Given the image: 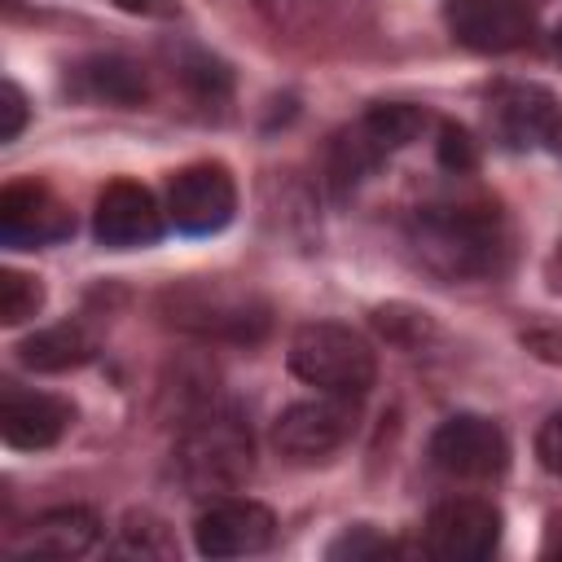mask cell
<instances>
[{
  "instance_id": "6da1fadb",
  "label": "cell",
  "mask_w": 562,
  "mask_h": 562,
  "mask_svg": "<svg viewBox=\"0 0 562 562\" xmlns=\"http://www.w3.org/2000/svg\"><path fill=\"white\" fill-rule=\"evenodd\" d=\"M408 250L439 281H479L501 272L509 233L492 202H430L408 220Z\"/></svg>"
},
{
  "instance_id": "7a4b0ae2",
  "label": "cell",
  "mask_w": 562,
  "mask_h": 562,
  "mask_svg": "<svg viewBox=\"0 0 562 562\" xmlns=\"http://www.w3.org/2000/svg\"><path fill=\"white\" fill-rule=\"evenodd\" d=\"M158 312L180 334H193L202 342H237V347L259 342L272 325L263 294H255L250 285H233L224 277L167 285L158 294Z\"/></svg>"
},
{
  "instance_id": "3957f363",
  "label": "cell",
  "mask_w": 562,
  "mask_h": 562,
  "mask_svg": "<svg viewBox=\"0 0 562 562\" xmlns=\"http://www.w3.org/2000/svg\"><path fill=\"white\" fill-rule=\"evenodd\" d=\"M255 443L250 426L233 408H206L193 422H184V435L176 443V474L193 496H224L237 492L250 479Z\"/></svg>"
},
{
  "instance_id": "277c9868",
  "label": "cell",
  "mask_w": 562,
  "mask_h": 562,
  "mask_svg": "<svg viewBox=\"0 0 562 562\" xmlns=\"http://www.w3.org/2000/svg\"><path fill=\"white\" fill-rule=\"evenodd\" d=\"M290 369L307 386H316L325 395H342V400L369 395V386L378 378L373 347L351 325H338V321L299 325V334L290 338Z\"/></svg>"
},
{
  "instance_id": "5b68a950",
  "label": "cell",
  "mask_w": 562,
  "mask_h": 562,
  "mask_svg": "<svg viewBox=\"0 0 562 562\" xmlns=\"http://www.w3.org/2000/svg\"><path fill=\"white\" fill-rule=\"evenodd\" d=\"M426 127V110L408 105V101H382L369 105L351 127H342L329 145V184L338 193L356 189L360 180H369L391 154H400L404 145H413Z\"/></svg>"
},
{
  "instance_id": "8992f818",
  "label": "cell",
  "mask_w": 562,
  "mask_h": 562,
  "mask_svg": "<svg viewBox=\"0 0 562 562\" xmlns=\"http://www.w3.org/2000/svg\"><path fill=\"white\" fill-rule=\"evenodd\" d=\"M430 461L448 479H496L509 465V439L492 417L457 413L430 435Z\"/></svg>"
},
{
  "instance_id": "52a82bcc",
  "label": "cell",
  "mask_w": 562,
  "mask_h": 562,
  "mask_svg": "<svg viewBox=\"0 0 562 562\" xmlns=\"http://www.w3.org/2000/svg\"><path fill=\"white\" fill-rule=\"evenodd\" d=\"M501 544V509L479 496L439 501L426 518V553L439 562H479Z\"/></svg>"
},
{
  "instance_id": "ba28073f",
  "label": "cell",
  "mask_w": 562,
  "mask_h": 562,
  "mask_svg": "<svg viewBox=\"0 0 562 562\" xmlns=\"http://www.w3.org/2000/svg\"><path fill=\"white\" fill-rule=\"evenodd\" d=\"M233 211H237V184L220 162H193L176 171L167 184V215L189 237L220 233L233 220Z\"/></svg>"
},
{
  "instance_id": "9c48e42d",
  "label": "cell",
  "mask_w": 562,
  "mask_h": 562,
  "mask_svg": "<svg viewBox=\"0 0 562 562\" xmlns=\"http://www.w3.org/2000/svg\"><path fill=\"white\" fill-rule=\"evenodd\" d=\"M70 233H75V215L48 184H35V180L4 184V193H0V241L9 250L53 246V241H66Z\"/></svg>"
},
{
  "instance_id": "30bf717a",
  "label": "cell",
  "mask_w": 562,
  "mask_h": 562,
  "mask_svg": "<svg viewBox=\"0 0 562 562\" xmlns=\"http://www.w3.org/2000/svg\"><path fill=\"white\" fill-rule=\"evenodd\" d=\"M351 426H356L351 400H342V395L299 400L272 422V448L290 461H321L347 443Z\"/></svg>"
},
{
  "instance_id": "8fae6325",
  "label": "cell",
  "mask_w": 562,
  "mask_h": 562,
  "mask_svg": "<svg viewBox=\"0 0 562 562\" xmlns=\"http://www.w3.org/2000/svg\"><path fill=\"white\" fill-rule=\"evenodd\" d=\"M277 536V518L268 505L250 496H224L198 514L193 540L202 558H250L263 553Z\"/></svg>"
},
{
  "instance_id": "7c38bea8",
  "label": "cell",
  "mask_w": 562,
  "mask_h": 562,
  "mask_svg": "<svg viewBox=\"0 0 562 562\" xmlns=\"http://www.w3.org/2000/svg\"><path fill=\"white\" fill-rule=\"evenodd\" d=\"M92 233L105 250H136L154 246L162 233V211L154 193L136 180H114L101 189L97 211H92Z\"/></svg>"
},
{
  "instance_id": "4fadbf2b",
  "label": "cell",
  "mask_w": 562,
  "mask_h": 562,
  "mask_svg": "<svg viewBox=\"0 0 562 562\" xmlns=\"http://www.w3.org/2000/svg\"><path fill=\"white\" fill-rule=\"evenodd\" d=\"M448 26L457 44L474 53H509V48L531 44L536 18L522 0H452Z\"/></svg>"
},
{
  "instance_id": "5bb4252c",
  "label": "cell",
  "mask_w": 562,
  "mask_h": 562,
  "mask_svg": "<svg viewBox=\"0 0 562 562\" xmlns=\"http://www.w3.org/2000/svg\"><path fill=\"white\" fill-rule=\"evenodd\" d=\"M70 417H75L70 404L48 391H26L18 382H4L0 391V435L9 448H22V452L53 448L70 426Z\"/></svg>"
},
{
  "instance_id": "9a60e30c",
  "label": "cell",
  "mask_w": 562,
  "mask_h": 562,
  "mask_svg": "<svg viewBox=\"0 0 562 562\" xmlns=\"http://www.w3.org/2000/svg\"><path fill=\"white\" fill-rule=\"evenodd\" d=\"M492 127L509 149H536L558 136V101L540 83H501L492 97Z\"/></svg>"
},
{
  "instance_id": "2e32d148",
  "label": "cell",
  "mask_w": 562,
  "mask_h": 562,
  "mask_svg": "<svg viewBox=\"0 0 562 562\" xmlns=\"http://www.w3.org/2000/svg\"><path fill=\"white\" fill-rule=\"evenodd\" d=\"M101 540V518L83 505H57L44 509L18 540V553H44V558H79Z\"/></svg>"
},
{
  "instance_id": "e0dca14e",
  "label": "cell",
  "mask_w": 562,
  "mask_h": 562,
  "mask_svg": "<svg viewBox=\"0 0 562 562\" xmlns=\"http://www.w3.org/2000/svg\"><path fill=\"white\" fill-rule=\"evenodd\" d=\"M70 88L83 101H105V105H140L145 101V70L127 57H88L70 70Z\"/></svg>"
},
{
  "instance_id": "ac0fdd59",
  "label": "cell",
  "mask_w": 562,
  "mask_h": 562,
  "mask_svg": "<svg viewBox=\"0 0 562 562\" xmlns=\"http://www.w3.org/2000/svg\"><path fill=\"white\" fill-rule=\"evenodd\" d=\"M97 351V338L83 329V325H48L40 334H31L22 347H18V360L35 373H66V369H79L88 364Z\"/></svg>"
},
{
  "instance_id": "d6986e66",
  "label": "cell",
  "mask_w": 562,
  "mask_h": 562,
  "mask_svg": "<svg viewBox=\"0 0 562 562\" xmlns=\"http://www.w3.org/2000/svg\"><path fill=\"white\" fill-rule=\"evenodd\" d=\"M110 553H119V558H176V536L154 514H127L119 536L110 540Z\"/></svg>"
},
{
  "instance_id": "ffe728a7",
  "label": "cell",
  "mask_w": 562,
  "mask_h": 562,
  "mask_svg": "<svg viewBox=\"0 0 562 562\" xmlns=\"http://www.w3.org/2000/svg\"><path fill=\"white\" fill-rule=\"evenodd\" d=\"M40 303H44V285H40L35 277L13 272V268L0 272V325H22V321H31V316L40 312Z\"/></svg>"
},
{
  "instance_id": "44dd1931",
  "label": "cell",
  "mask_w": 562,
  "mask_h": 562,
  "mask_svg": "<svg viewBox=\"0 0 562 562\" xmlns=\"http://www.w3.org/2000/svg\"><path fill=\"white\" fill-rule=\"evenodd\" d=\"M395 544L386 536H378L373 527H351L347 536H338L329 544V558H351V562H369V558H391Z\"/></svg>"
},
{
  "instance_id": "7402d4cb",
  "label": "cell",
  "mask_w": 562,
  "mask_h": 562,
  "mask_svg": "<svg viewBox=\"0 0 562 562\" xmlns=\"http://www.w3.org/2000/svg\"><path fill=\"white\" fill-rule=\"evenodd\" d=\"M26 127V97L22 88L9 79L0 92V140H18V132Z\"/></svg>"
},
{
  "instance_id": "603a6c76",
  "label": "cell",
  "mask_w": 562,
  "mask_h": 562,
  "mask_svg": "<svg viewBox=\"0 0 562 562\" xmlns=\"http://www.w3.org/2000/svg\"><path fill=\"white\" fill-rule=\"evenodd\" d=\"M439 162L448 167V171H470L474 167V145H470V136L461 132V127H443V140H439Z\"/></svg>"
},
{
  "instance_id": "cb8c5ba5",
  "label": "cell",
  "mask_w": 562,
  "mask_h": 562,
  "mask_svg": "<svg viewBox=\"0 0 562 562\" xmlns=\"http://www.w3.org/2000/svg\"><path fill=\"white\" fill-rule=\"evenodd\" d=\"M536 457L549 474H562V413H553L540 430H536Z\"/></svg>"
},
{
  "instance_id": "d4e9b609",
  "label": "cell",
  "mask_w": 562,
  "mask_h": 562,
  "mask_svg": "<svg viewBox=\"0 0 562 562\" xmlns=\"http://www.w3.org/2000/svg\"><path fill=\"white\" fill-rule=\"evenodd\" d=\"M522 342H527L540 360H558V364H562V329H558V325H549V329H544V325H540V329H527Z\"/></svg>"
},
{
  "instance_id": "484cf974",
  "label": "cell",
  "mask_w": 562,
  "mask_h": 562,
  "mask_svg": "<svg viewBox=\"0 0 562 562\" xmlns=\"http://www.w3.org/2000/svg\"><path fill=\"white\" fill-rule=\"evenodd\" d=\"M119 9L145 13V18H167V13H171V0H119Z\"/></svg>"
},
{
  "instance_id": "4316f807",
  "label": "cell",
  "mask_w": 562,
  "mask_h": 562,
  "mask_svg": "<svg viewBox=\"0 0 562 562\" xmlns=\"http://www.w3.org/2000/svg\"><path fill=\"white\" fill-rule=\"evenodd\" d=\"M558 57H562V26H558Z\"/></svg>"
},
{
  "instance_id": "83f0119b",
  "label": "cell",
  "mask_w": 562,
  "mask_h": 562,
  "mask_svg": "<svg viewBox=\"0 0 562 562\" xmlns=\"http://www.w3.org/2000/svg\"><path fill=\"white\" fill-rule=\"evenodd\" d=\"M558 553H562V549H558Z\"/></svg>"
}]
</instances>
